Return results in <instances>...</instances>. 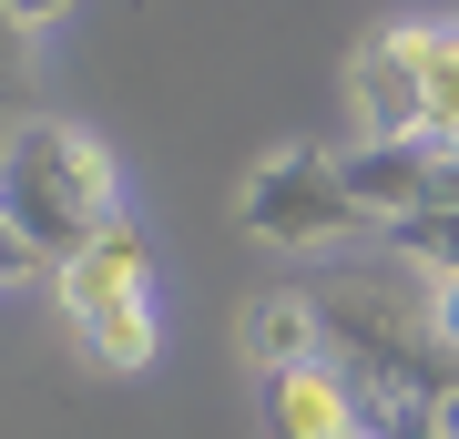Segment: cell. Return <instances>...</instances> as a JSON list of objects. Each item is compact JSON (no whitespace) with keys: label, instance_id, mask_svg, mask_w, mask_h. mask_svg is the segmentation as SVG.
I'll use <instances>...</instances> for the list:
<instances>
[{"label":"cell","instance_id":"3","mask_svg":"<svg viewBox=\"0 0 459 439\" xmlns=\"http://www.w3.org/2000/svg\"><path fill=\"white\" fill-rule=\"evenodd\" d=\"M358 144H429V21H388L347 62Z\"/></svg>","mask_w":459,"mask_h":439},{"label":"cell","instance_id":"7","mask_svg":"<svg viewBox=\"0 0 459 439\" xmlns=\"http://www.w3.org/2000/svg\"><path fill=\"white\" fill-rule=\"evenodd\" d=\"M316 358H327V317H316L307 286H276L246 307V368L286 378V368H316Z\"/></svg>","mask_w":459,"mask_h":439},{"label":"cell","instance_id":"9","mask_svg":"<svg viewBox=\"0 0 459 439\" xmlns=\"http://www.w3.org/2000/svg\"><path fill=\"white\" fill-rule=\"evenodd\" d=\"M388 245H398V256L419 266V277H459V205H439V215H419V225H398Z\"/></svg>","mask_w":459,"mask_h":439},{"label":"cell","instance_id":"4","mask_svg":"<svg viewBox=\"0 0 459 439\" xmlns=\"http://www.w3.org/2000/svg\"><path fill=\"white\" fill-rule=\"evenodd\" d=\"M337 174H347V195H358L368 225H377V235H398V225H419V215L439 205L449 154H439V144H347V154H337Z\"/></svg>","mask_w":459,"mask_h":439},{"label":"cell","instance_id":"11","mask_svg":"<svg viewBox=\"0 0 459 439\" xmlns=\"http://www.w3.org/2000/svg\"><path fill=\"white\" fill-rule=\"evenodd\" d=\"M21 82H31V31L0 11V92H21ZM0 144H11V123H0Z\"/></svg>","mask_w":459,"mask_h":439},{"label":"cell","instance_id":"6","mask_svg":"<svg viewBox=\"0 0 459 439\" xmlns=\"http://www.w3.org/2000/svg\"><path fill=\"white\" fill-rule=\"evenodd\" d=\"M265 419H276V439H368V399L347 389L337 358H316V368L265 378Z\"/></svg>","mask_w":459,"mask_h":439},{"label":"cell","instance_id":"12","mask_svg":"<svg viewBox=\"0 0 459 439\" xmlns=\"http://www.w3.org/2000/svg\"><path fill=\"white\" fill-rule=\"evenodd\" d=\"M429 327H439V347L459 358V277H429Z\"/></svg>","mask_w":459,"mask_h":439},{"label":"cell","instance_id":"2","mask_svg":"<svg viewBox=\"0 0 459 439\" xmlns=\"http://www.w3.org/2000/svg\"><path fill=\"white\" fill-rule=\"evenodd\" d=\"M235 225H246L255 245H286V256H327V245L377 235L368 215H358V195H347L337 154H307V144L265 154L255 174H246V195H235Z\"/></svg>","mask_w":459,"mask_h":439},{"label":"cell","instance_id":"8","mask_svg":"<svg viewBox=\"0 0 459 439\" xmlns=\"http://www.w3.org/2000/svg\"><path fill=\"white\" fill-rule=\"evenodd\" d=\"M429 144L459 154V21H429Z\"/></svg>","mask_w":459,"mask_h":439},{"label":"cell","instance_id":"1","mask_svg":"<svg viewBox=\"0 0 459 439\" xmlns=\"http://www.w3.org/2000/svg\"><path fill=\"white\" fill-rule=\"evenodd\" d=\"M0 215L21 225V245H31L41 266H72L123 215V174H113V154H102L82 123L21 113L11 144H0Z\"/></svg>","mask_w":459,"mask_h":439},{"label":"cell","instance_id":"10","mask_svg":"<svg viewBox=\"0 0 459 439\" xmlns=\"http://www.w3.org/2000/svg\"><path fill=\"white\" fill-rule=\"evenodd\" d=\"M409 439H459V358L439 368V389H429V408H419V429Z\"/></svg>","mask_w":459,"mask_h":439},{"label":"cell","instance_id":"14","mask_svg":"<svg viewBox=\"0 0 459 439\" xmlns=\"http://www.w3.org/2000/svg\"><path fill=\"white\" fill-rule=\"evenodd\" d=\"M0 11H11V21H21V31H31V41H41V31H51V21H62V11H72V0H0Z\"/></svg>","mask_w":459,"mask_h":439},{"label":"cell","instance_id":"15","mask_svg":"<svg viewBox=\"0 0 459 439\" xmlns=\"http://www.w3.org/2000/svg\"><path fill=\"white\" fill-rule=\"evenodd\" d=\"M368 439H377V429H368Z\"/></svg>","mask_w":459,"mask_h":439},{"label":"cell","instance_id":"5","mask_svg":"<svg viewBox=\"0 0 459 439\" xmlns=\"http://www.w3.org/2000/svg\"><path fill=\"white\" fill-rule=\"evenodd\" d=\"M51 286H62V317L72 327L102 317V307H133V296H153V245L133 235V215H113L72 266H51Z\"/></svg>","mask_w":459,"mask_h":439},{"label":"cell","instance_id":"13","mask_svg":"<svg viewBox=\"0 0 459 439\" xmlns=\"http://www.w3.org/2000/svg\"><path fill=\"white\" fill-rule=\"evenodd\" d=\"M21 277H51V266L21 245V225H11V215H0V286H21Z\"/></svg>","mask_w":459,"mask_h":439}]
</instances>
